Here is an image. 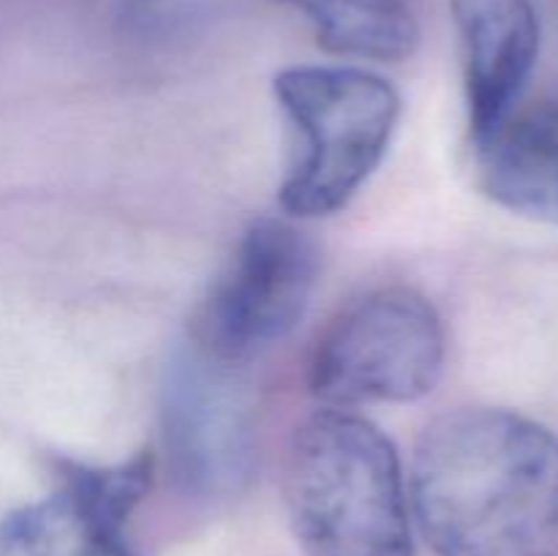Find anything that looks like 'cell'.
Segmentation results:
<instances>
[{"mask_svg":"<svg viewBox=\"0 0 558 556\" xmlns=\"http://www.w3.org/2000/svg\"><path fill=\"white\" fill-rule=\"evenodd\" d=\"M409 499L436 556H558V436L499 407L436 418Z\"/></svg>","mask_w":558,"mask_h":556,"instance_id":"obj_1","label":"cell"},{"mask_svg":"<svg viewBox=\"0 0 558 556\" xmlns=\"http://www.w3.org/2000/svg\"><path fill=\"white\" fill-rule=\"evenodd\" d=\"M463 49L474 140L488 136L515 109L539 55L532 0H450Z\"/></svg>","mask_w":558,"mask_h":556,"instance_id":"obj_8","label":"cell"},{"mask_svg":"<svg viewBox=\"0 0 558 556\" xmlns=\"http://www.w3.org/2000/svg\"><path fill=\"white\" fill-rule=\"evenodd\" d=\"M316 270L314 243L294 223L259 218L210 287L191 343L240 368L298 327L314 294Z\"/></svg>","mask_w":558,"mask_h":556,"instance_id":"obj_5","label":"cell"},{"mask_svg":"<svg viewBox=\"0 0 558 556\" xmlns=\"http://www.w3.org/2000/svg\"><path fill=\"white\" fill-rule=\"evenodd\" d=\"M477 180L505 210L558 227V101L512 109L477 140Z\"/></svg>","mask_w":558,"mask_h":556,"instance_id":"obj_9","label":"cell"},{"mask_svg":"<svg viewBox=\"0 0 558 556\" xmlns=\"http://www.w3.org/2000/svg\"><path fill=\"white\" fill-rule=\"evenodd\" d=\"M283 496L305 556H414L396 445L349 409H319L294 431Z\"/></svg>","mask_w":558,"mask_h":556,"instance_id":"obj_2","label":"cell"},{"mask_svg":"<svg viewBox=\"0 0 558 556\" xmlns=\"http://www.w3.org/2000/svg\"><path fill=\"white\" fill-rule=\"evenodd\" d=\"M445 349V325L425 294L381 287L349 303L322 333L308 387L336 409L417 401L439 385Z\"/></svg>","mask_w":558,"mask_h":556,"instance_id":"obj_4","label":"cell"},{"mask_svg":"<svg viewBox=\"0 0 558 556\" xmlns=\"http://www.w3.org/2000/svg\"><path fill=\"white\" fill-rule=\"evenodd\" d=\"M272 90L300 134L281 207L298 218L343 210L390 147L401 114L398 90L354 65H292Z\"/></svg>","mask_w":558,"mask_h":556,"instance_id":"obj_3","label":"cell"},{"mask_svg":"<svg viewBox=\"0 0 558 556\" xmlns=\"http://www.w3.org/2000/svg\"><path fill=\"white\" fill-rule=\"evenodd\" d=\"M153 472L150 450L118 467L69 463L63 488L0 521V556H140L123 527L150 491Z\"/></svg>","mask_w":558,"mask_h":556,"instance_id":"obj_7","label":"cell"},{"mask_svg":"<svg viewBox=\"0 0 558 556\" xmlns=\"http://www.w3.org/2000/svg\"><path fill=\"white\" fill-rule=\"evenodd\" d=\"M311 22L332 55L396 63L417 47L420 27L409 0H278Z\"/></svg>","mask_w":558,"mask_h":556,"instance_id":"obj_10","label":"cell"},{"mask_svg":"<svg viewBox=\"0 0 558 556\" xmlns=\"http://www.w3.org/2000/svg\"><path fill=\"white\" fill-rule=\"evenodd\" d=\"M207 11L210 0H125L123 22L145 41H167L199 25Z\"/></svg>","mask_w":558,"mask_h":556,"instance_id":"obj_11","label":"cell"},{"mask_svg":"<svg viewBox=\"0 0 558 556\" xmlns=\"http://www.w3.org/2000/svg\"><path fill=\"white\" fill-rule=\"evenodd\" d=\"M161 434L174 483L196 496H229L254 474V409L234 365L180 349L161 385Z\"/></svg>","mask_w":558,"mask_h":556,"instance_id":"obj_6","label":"cell"}]
</instances>
